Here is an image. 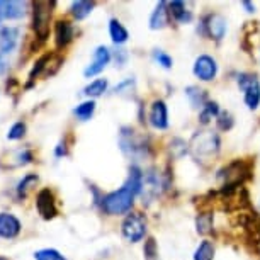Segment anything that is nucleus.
<instances>
[{
  "instance_id": "1",
  "label": "nucleus",
  "mask_w": 260,
  "mask_h": 260,
  "mask_svg": "<svg viewBox=\"0 0 260 260\" xmlns=\"http://www.w3.org/2000/svg\"><path fill=\"white\" fill-rule=\"evenodd\" d=\"M141 185H143V170L138 165H133L129 169V175H127L126 182L119 189L102 196L101 199L102 211L109 216L129 214L136 196L141 192Z\"/></svg>"
},
{
  "instance_id": "2",
  "label": "nucleus",
  "mask_w": 260,
  "mask_h": 260,
  "mask_svg": "<svg viewBox=\"0 0 260 260\" xmlns=\"http://www.w3.org/2000/svg\"><path fill=\"white\" fill-rule=\"evenodd\" d=\"M221 148L219 135L214 131H198L189 141V153L198 161H208L214 158Z\"/></svg>"
},
{
  "instance_id": "3",
  "label": "nucleus",
  "mask_w": 260,
  "mask_h": 260,
  "mask_svg": "<svg viewBox=\"0 0 260 260\" xmlns=\"http://www.w3.org/2000/svg\"><path fill=\"white\" fill-rule=\"evenodd\" d=\"M250 164L245 160H233L218 172V179L223 182V187H242L243 180L250 177Z\"/></svg>"
},
{
  "instance_id": "4",
  "label": "nucleus",
  "mask_w": 260,
  "mask_h": 260,
  "mask_svg": "<svg viewBox=\"0 0 260 260\" xmlns=\"http://www.w3.org/2000/svg\"><path fill=\"white\" fill-rule=\"evenodd\" d=\"M53 7H55V2L39 0V2L32 4V29L41 41H45L50 36V19Z\"/></svg>"
},
{
  "instance_id": "5",
  "label": "nucleus",
  "mask_w": 260,
  "mask_h": 260,
  "mask_svg": "<svg viewBox=\"0 0 260 260\" xmlns=\"http://www.w3.org/2000/svg\"><path fill=\"white\" fill-rule=\"evenodd\" d=\"M238 87L243 92L245 106L250 111H255L260 106V80L253 73H240L237 77Z\"/></svg>"
},
{
  "instance_id": "6",
  "label": "nucleus",
  "mask_w": 260,
  "mask_h": 260,
  "mask_svg": "<svg viewBox=\"0 0 260 260\" xmlns=\"http://www.w3.org/2000/svg\"><path fill=\"white\" fill-rule=\"evenodd\" d=\"M121 233L129 243H138L146 235V218L141 213L126 214L121 224Z\"/></svg>"
},
{
  "instance_id": "7",
  "label": "nucleus",
  "mask_w": 260,
  "mask_h": 260,
  "mask_svg": "<svg viewBox=\"0 0 260 260\" xmlns=\"http://www.w3.org/2000/svg\"><path fill=\"white\" fill-rule=\"evenodd\" d=\"M121 148L129 156H146L150 146L143 136H138L133 129H129V133L121 135Z\"/></svg>"
},
{
  "instance_id": "8",
  "label": "nucleus",
  "mask_w": 260,
  "mask_h": 260,
  "mask_svg": "<svg viewBox=\"0 0 260 260\" xmlns=\"http://www.w3.org/2000/svg\"><path fill=\"white\" fill-rule=\"evenodd\" d=\"M192 73L196 78H199L203 82L214 80L216 75H218V61L209 55H199L194 61Z\"/></svg>"
},
{
  "instance_id": "9",
  "label": "nucleus",
  "mask_w": 260,
  "mask_h": 260,
  "mask_svg": "<svg viewBox=\"0 0 260 260\" xmlns=\"http://www.w3.org/2000/svg\"><path fill=\"white\" fill-rule=\"evenodd\" d=\"M36 209L39 216H41L43 219H46V221H50V219L56 218L58 214V208H56V201H55V196L48 187L41 189L36 196Z\"/></svg>"
},
{
  "instance_id": "10",
  "label": "nucleus",
  "mask_w": 260,
  "mask_h": 260,
  "mask_svg": "<svg viewBox=\"0 0 260 260\" xmlns=\"http://www.w3.org/2000/svg\"><path fill=\"white\" fill-rule=\"evenodd\" d=\"M226 19L221 14H208L203 19V32L214 41H221L226 34Z\"/></svg>"
},
{
  "instance_id": "11",
  "label": "nucleus",
  "mask_w": 260,
  "mask_h": 260,
  "mask_svg": "<svg viewBox=\"0 0 260 260\" xmlns=\"http://www.w3.org/2000/svg\"><path fill=\"white\" fill-rule=\"evenodd\" d=\"M148 121L155 129H167L169 127V107L161 99H156L151 102Z\"/></svg>"
},
{
  "instance_id": "12",
  "label": "nucleus",
  "mask_w": 260,
  "mask_h": 260,
  "mask_svg": "<svg viewBox=\"0 0 260 260\" xmlns=\"http://www.w3.org/2000/svg\"><path fill=\"white\" fill-rule=\"evenodd\" d=\"M109 61H111L109 48H107V46H97L95 51H94V60H92L90 65L83 70V75H85L87 78L99 75V73L104 70L107 65H109Z\"/></svg>"
},
{
  "instance_id": "13",
  "label": "nucleus",
  "mask_w": 260,
  "mask_h": 260,
  "mask_svg": "<svg viewBox=\"0 0 260 260\" xmlns=\"http://www.w3.org/2000/svg\"><path fill=\"white\" fill-rule=\"evenodd\" d=\"M21 221L11 213H0V237L6 240L16 238L21 233Z\"/></svg>"
},
{
  "instance_id": "14",
  "label": "nucleus",
  "mask_w": 260,
  "mask_h": 260,
  "mask_svg": "<svg viewBox=\"0 0 260 260\" xmlns=\"http://www.w3.org/2000/svg\"><path fill=\"white\" fill-rule=\"evenodd\" d=\"M160 175L156 172L150 170L148 174H143V185H141V196L146 199V203H150L151 199H155L160 192Z\"/></svg>"
},
{
  "instance_id": "15",
  "label": "nucleus",
  "mask_w": 260,
  "mask_h": 260,
  "mask_svg": "<svg viewBox=\"0 0 260 260\" xmlns=\"http://www.w3.org/2000/svg\"><path fill=\"white\" fill-rule=\"evenodd\" d=\"M75 38V29L70 21H56L55 24V43L56 48H67Z\"/></svg>"
},
{
  "instance_id": "16",
  "label": "nucleus",
  "mask_w": 260,
  "mask_h": 260,
  "mask_svg": "<svg viewBox=\"0 0 260 260\" xmlns=\"http://www.w3.org/2000/svg\"><path fill=\"white\" fill-rule=\"evenodd\" d=\"M26 4L17 2V0H0V19L6 21H14V19H21L26 14Z\"/></svg>"
},
{
  "instance_id": "17",
  "label": "nucleus",
  "mask_w": 260,
  "mask_h": 260,
  "mask_svg": "<svg viewBox=\"0 0 260 260\" xmlns=\"http://www.w3.org/2000/svg\"><path fill=\"white\" fill-rule=\"evenodd\" d=\"M169 19H170V12H169V4L167 2H158L155 7V11L151 12L150 16V29H164L169 26Z\"/></svg>"
},
{
  "instance_id": "18",
  "label": "nucleus",
  "mask_w": 260,
  "mask_h": 260,
  "mask_svg": "<svg viewBox=\"0 0 260 260\" xmlns=\"http://www.w3.org/2000/svg\"><path fill=\"white\" fill-rule=\"evenodd\" d=\"M169 12L179 24H189L192 21V12H190L189 9L185 7V4L180 2V0H174V2L169 4Z\"/></svg>"
},
{
  "instance_id": "19",
  "label": "nucleus",
  "mask_w": 260,
  "mask_h": 260,
  "mask_svg": "<svg viewBox=\"0 0 260 260\" xmlns=\"http://www.w3.org/2000/svg\"><path fill=\"white\" fill-rule=\"evenodd\" d=\"M19 31L16 27H2L0 32V53H11L17 45Z\"/></svg>"
},
{
  "instance_id": "20",
  "label": "nucleus",
  "mask_w": 260,
  "mask_h": 260,
  "mask_svg": "<svg viewBox=\"0 0 260 260\" xmlns=\"http://www.w3.org/2000/svg\"><path fill=\"white\" fill-rule=\"evenodd\" d=\"M185 95L190 102V106L196 107V109H203V107L208 104V92L204 89H201L198 85H189L185 89Z\"/></svg>"
},
{
  "instance_id": "21",
  "label": "nucleus",
  "mask_w": 260,
  "mask_h": 260,
  "mask_svg": "<svg viewBox=\"0 0 260 260\" xmlns=\"http://www.w3.org/2000/svg\"><path fill=\"white\" fill-rule=\"evenodd\" d=\"M109 34H111V39L114 45H124L127 39H129L127 29L122 26L117 19H111L109 21Z\"/></svg>"
},
{
  "instance_id": "22",
  "label": "nucleus",
  "mask_w": 260,
  "mask_h": 260,
  "mask_svg": "<svg viewBox=\"0 0 260 260\" xmlns=\"http://www.w3.org/2000/svg\"><path fill=\"white\" fill-rule=\"evenodd\" d=\"M95 2H89V0H77L70 6V14L73 16V19L77 21H82L87 16H90V12L94 11Z\"/></svg>"
},
{
  "instance_id": "23",
  "label": "nucleus",
  "mask_w": 260,
  "mask_h": 260,
  "mask_svg": "<svg viewBox=\"0 0 260 260\" xmlns=\"http://www.w3.org/2000/svg\"><path fill=\"white\" fill-rule=\"evenodd\" d=\"M219 106H218V102H214V101H209L208 104H206L203 109L199 111V124H203V126H206V124H209L211 121L213 119H216V117L219 116Z\"/></svg>"
},
{
  "instance_id": "24",
  "label": "nucleus",
  "mask_w": 260,
  "mask_h": 260,
  "mask_svg": "<svg viewBox=\"0 0 260 260\" xmlns=\"http://www.w3.org/2000/svg\"><path fill=\"white\" fill-rule=\"evenodd\" d=\"M107 87H109L107 78H95V80H92L89 85L83 89V94L87 97H101L107 90Z\"/></svg>"
},
{
  "instance_id": "25",
  "label": "nucleus",
  "mask_w": 260,
  "mask_h": 260,
  "mask_svg": "<svg viewBox=\"0 0 260 260\" xmlns=\"http://www.w3.org/2000/svg\"><path fill=\"white\" fill-rule=\"evenodd\" d=\"M214 243L211 240H203L194 252V260H214Z\"/></svg>"
},
{
  "instance_id": "26",
  "label": "nucleus",
  "mask_w": 260,
  "mask_h": 260,
  "mask_svg": "<svg viewBox=\"0 0 260 260\" xmlns=\"http://www.w3.org/2000/svg\"><path fill=\"white\" fill-rule=\"evenodd\" d=\"M196 232L199 235H208L213 232V213H199L196 218Z\"/></svg>"
},
{
  "instance_id": "27",
  "label": "nucleus",
  "mask_w": 260,
  "mask_h": 260,
  "mask_svg": "<svg viewBox=\"0 0 260 260\" xmlns=\"http://www.w3.org/2000/svg\"><path fill=\"white\" fill-rule=\"evenodd\" d=\"M95 101H85L82 102V104H78L75 107V111H73V114H75L80 121H89L92 114L95 112Z\"/></svg>"
},
{
  "instance_id": "28",
  "label": "nucleus",
  "mask_w": 260,
  "mask_h": 260,
  "mask_svg": "<svg viewBox=\"0 0 260 260\" xmlns=\"http://www.w3.org/2000/svg\"><path fill=\"white\" fill-rule=\"evenodd\" d=\"M38 180H39V177H38L36 174H27L26 177H24L21 182H19V185H17V196H19V199L26 198L29 190H31L34 185L38 184Z\"/></svg>"
},
{
  "instance_id": "29",
  "label": "nucleus",
  "mask_w": 260,
  "mask_h": 260,
  "mask_svg": "<svg viewBox=\"0 0 260 260\" xmlns=\"http://www.w3.org/2000/svg\"><path fill=\"white\" fill-rule=\"evenodd\" d=\"M169 150L174 158H182L185 153H189V143H185V141L180 138H174L170 141Z\"/></svg>"
},
{
  "instance_id": "30",
  "label": "nucleus",
  "mask_w": 260,
  "mask_h": 260,
  "mask_svg": "<svg viewBox=\"0 0 260 260\" xmlns=\"http://www.w3.org/2000/svg\"><path fill=\"white\" fill-rule=\"evenodd\" d=\"M50 60H51V56H50V55H43L36 63H34L32 70H31V73H29V85H31V83H32L34 80H36V77H39V73L45 70L46 65L50 63Z\"/></svg>"
},
{
  "instance_id": "31",
  "label": "nucleus",
  "mask_w": 260,
  "mask_h": 260,
  "mask_svg": "<svg viewBox=\"0 0 260 260\" xmlns=\"http://www.w3.org/2000/svg\"><path fill=\"white\" fill-rule=\"evenodd\" d=\"M233 124H235L233 116L226 111L219 112V116L216 117V126H218L219 131H230L233 127Z\"/></svg>"
},
{
  "instance_id": "32",
  "label": "nucleus",
  "mask_w": 260,
  "mask_h": 260,
  "mask_svg": "<svg viewBox=\"0 0 260 260\" xmlns=\"http://www.w3.org/2000/svg\"><path fill=\"white\" fill-rule=\"evenodd\" d=\"M34 258L36 260H67L63 255L58 252L55 248H43V250H38L34 253Z\"/></svg>"
},
{
  "instance_id": "33",
  "label": "nucleus",
  "mask_w": 260,
  "mask_h": 260,
  "mask_svg": "<svg viewBox=\"0 0 260 260\" xmlns=\"http://www.w3.org/2000/svg\"><path fill=\"white\" fill-rule=\"evenodd\" d=\"M143 253H145V260H158V248H156L155 238L150 237L148 240H146Z\"/></svg>"
},
{
  "instance_id": "34",
  "label": "nucleus",
  "mask_w": 260,
  "mask_h": 260,
  "mask_svg": "<svg viewBox=\"0 0 260 260\" xmlns=\"http://www.w3.org/2000/svg\"><path fill=\"white\" fill-rule=\"evenodd\" d=\"M26 122H22V121H17V122H14L12 127L9 129V133H7V138L9 140H21L24 135H26Z\"/></svg>"
},
{
  "instance_id": "35",
  "label": "nucleus",
  "mask_w": 260,
  "mask_h": 260,
  "mask_svg": "<svg viewBox=\"0 0 260 260\" xmlns=\"http://www.w3.org/2000/svg\"><path fill=\"white\" fill-rule=\"evenodd\" d=\"M153 60L158 63L160 67H164V68H172V65H174V60H172V56L167 55V53L161 51V50H155L153 51Z\"/></svg>"
},
{
  "instance_id": "36",
  "label": "nucleus",
  "mask_w": 260,
  "mask_h": 260,
  "mask_svg": "<svg viewBox=\"0 0 260 260\" xmlns=\"http://www.w3.org/2000/svg\"><path fill=\"white\" fill-rule=\"evenodd\" d=\"M242 6L247 9V12L248 14H252V12H255V6L252 2H248V0H245V2H242Z\"/></svg>"
},
{
  "instance_id": "37",
  "label": "nucleus",
  "mask_w": 260,
  "mask_h": 260,
  "mask_svg": "<svg viewBox=\"0 0 260 260\" xmlns=\"http://www.w3.org/2000/svg\"><path fill=\"white\" fill-rule=\"evenodd\" d=\"M55 153H56V156H61V155H65L67 153V148H65V143H60V145H58V148H56V151H55Z\"/></svg>"
},
{
  "instance_id": "38",
  "label": "nucleus",
  "mask_w": 260,
  "mask_h": 260,
  "mask_svg": "<svg viewBox=\"0 0 260 260\" xmlns=\"http://www.w3.org/2000/svg\"><path fill=\"white\" fill-rule=\"evenodd\" d=\"M0 260H9V258H6V257H2V255H0Z\"/></svg>"
},
{
  "instance_id": "39",
  "label": "nucleus",
  "mask_w": 260,
  "mask_h": 260,
  "mask_svg": "<svg viewBox=\"0 0 260 260\" xmlns=\"http://www.w3.org/2000/svg\"><path fill=\"white\" fill-rule=\"evenodd\" d=\"M2 27H4V26H0V32H2Z\"/></svg>"
},
{
  "instance_id": "40",
  "label": "nucleus",
  "mask_w": 260,
  "mask_h": 260,
  "mask_svg": "<svg viewBox=\"0 0 260 260\" xmlns=\"http://www.w3.org/2000/svg\"><path fill=\"white\" fill-rule=\"evenodd\" d=\"M0 65H2V61H0Z\"/></svg>"
}]
</instances>
